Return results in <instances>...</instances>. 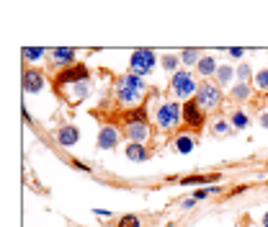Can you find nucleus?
Segmentation results:
<instances>
[{
	"label": "nucleus",
	"mask_w": 268,
	"mask_h": 227,
	"mask_svg": "<svg viewBox=\"0 0 268 227\" xmlns=\"http://www.w3.org/2000/svg\"><path fill=\"white\" fill-rule=\"evenodd\" d=\"M88 85H91V80H85V83H78V85H73V93H75V98H85V96H88Z\"/></svg>",
	"instance_id": "obj_26"
},
{
	"label": "nucleus",
	"mask_w": 268,
	"mask_h": 227,
	"mask_svg": "<svg viewBox=\"0 0 268 227\" xmlns=\"http://www.w3.org/2000/svg\"><path fill=\"white\" fill-rule=\"evenodd\" d=\"M54 140H57L62 147H70V145H75V142L80 140V132H78L73 124H62V127L54 132Z\"/></svg>",
	"instance_id": "obj_10"
},
{
	"label": "nucleus",
	"mask_w": 268,
	"mask_h": 227,
	"mask_svg": "<svg viewBox=\"0 0 268 227\" xmlns=\"http://www.w3.org/2000/svg\"><path fill=\"white\" fill-rule=\"evenodd\" d=\"M183 122H186L188 129H196V132L204 127V122H207V119H204V108L196 103V98L183 103Z\"/></svg>",
	"instance_id": "obj_7"
},
{
	"label": "nucleus",
	"mask_w": 268,
	"mask_h": 227,
	"mask_svg": "<svg viewBox=\"0 0 268 227\" xmlns=\"http://www.w3.org/2000/svg\"><path fill=\"white\" fill-rule=\"evenodd\" d=\"M178 57H181V62H186V65H198V62H201V57H198L196 49H183Z\"/></svg>",
	"instance_id": "obj_22"
},
{
	"label": "nucleus",
	"mask_w": 268,
	"mask_h": 227,
	"mask_svg": "<svg viewBox=\"0 0 268 227\" xmlns=\"http://www.w3.org/2000/svg\"><path fill=\"white\" fill-rule=\"evenodd\" d=\"M212 132H214V134H227V132H230V127H227L225 122H217V124L212 127Z\"/></svg>",
	"instance_id": "obj_28"
},
{
	"label": "nucleus",
	"mask_w": 268,
	"mask_h": 227,
	"mask_svg": "<svg viewBox=\"0 0 268 227\" xmlns=\"http://www.w3.org/2000/svg\"><path fill=\"white\" fill-rule=\"evenodd\" d=\"M196 67H198V75H204V78H212V75H217V70H219V65H217L214 57H201V62H198Z\"/></svg>",
	"instance_id": "obj_15"
},
{
	"label": "nucleus",
	"mask_w": 268,
	"mask_h": 227,
	"mask_svg": "<svg viewBox=\"0 0 268 227\" xmlns=\"http://www.w3.org/2000/svg\"><path fill=\"white\" fill-rule=\"evenodd\" d=\"M155 62H158V57H155L152 49H134L131 52V60H129V67H131V73L134 75H147L155 70Z\"/></svg>",
	"instance_id": "obj_3"
},
{
	"label": "nucleus",
	"mask_w": 268,
	"mask_h": 227,
	"mask_svg": "<svg viewBox=\"0 0 268 227\" xmlns=\"http://www.w3.org/2000/svg\"><path fill=\"white\" fill-rule=\"evenodd\" d=\"M212 194H219V186H209V189H198V191L193 194V199H196V201H201V199H207V196H212Z\"/></svg>",
	"instance_id": "obj_25"
},
{
	"label": "nucleus",
	"mask_w": 268,
	"mask_h": 227,
	"mask_svg": "<svg viewBox=\"0 0 268 227\" xmlns=\"http://www.w3.org/2000/svg\"><path fill=\"white\" fill-rule=\"evenodd\" d=\"M44 88V75L39 70H26L24 73V90L26 93H39Z\"/></svg>",
	"instance_id": "obj_11"
},
{
	"label": "nucleus",
	"mask_w": 268,
	"mask_h": 227,
	"mask_svg": "<svg viewBox=\"0 0 268 227\" xmlns=\"http://www.w3.org/2000/svg\"><path fill=\"white\" fill-rule=\"evenodd\" d=\"M230 98H232V101H248V98H250V85H248V83H237V85H232Z\"/></svg>",
	"instance_id": "obj_17"
},
{
	"label": "nucleus",
	"mask_w": 268,
	"mask_h": 227,
	"mask_svg": "<svg viewBox=\"0 0 268 227\" xmlns=\"http://www.w3.org/2000/svg\"><path fill=\"white\" fill-rule=\"evenodd\" d=\"M235 78H237V83H248V80H253L255 75H253V70H250V65L242 62L237 70H235Z\"/></svg>",
	"instance_id": "obj_19"
},
{
	"label": "nucleus",
	"mask_w": 268,
	"mask_h": 227,
	"mask_svg": "<svg viewBox=\"0 0 268 227\" xmlns=\"http://www.w3.org/2000/svg\"><path fill=\"white\" fill-rule=\"evenodd\" d=\"M116 142H119L116 127H114V124H103L101 132H98V147H101V150H114Z\"/></svg>",
	"instance_id": "obj_9"
},
{
	"label": "nucleus",
	"mask_w": 268,
	"mask_h": 227,
	"mask_svg": "<svg viewBox=\"0 0 268 227\" xmlns=\"http://www.w3.org/2000/svg\"><path fill=\"white\" fill-rule=\"evenodd\" d=\"M217 85H222V88H227L232 80H235V67H230V65H219V70H217Z\"/></svg>",
	"instance_id": "obj_16"
},
{
	"label": "nucleus",
	"mask_w": 268,
	"mask_h": 227,
	"mask_svg": "<svg viewBox=\"0 0 268 227\" xmlns=\"http://www.w3.org/2000/svg\"><path fill=\"white\" fill-rule=\"evenodd\" d=\"M253 85L258 90H268V70H258L255 78H253Z\"/></svg>",
	"instance_id": "obj_23"
},
{
	"label": "nucleus",
	"mask_w": 268,
	"mask_h": 227,
	"mask_svg": "<svg viewBox=\"0 0 268 227\" xmlns=\"http://www.w3.org/2000/svg\"><path fill=\"white\" fill-rule=\"evenodd\" d=\"M155 122H158V127L160 129H173V127H178L183 122V106L178 103V101H165L160 108H158V114H155Z\"/></svg>",
	"instance_id": "obj_2"
},
{
	"label": "nucleus",
	"mask_w": 268,
	"mask_h": 227,
	"mask_svg": "<svg viewBox=\"0 0 268 227\" xmlns=\"http://www.w3.org/2000/svg\"><path fill=\"white\" fill-rule=\"evenodd\" d=\"M219 181V176H188V178H183V184L186 186H198V184H217Z\"/></svg>",
	"instance_id": "obj_18"
},
{
	"label": "nucleus",
	"mask_w": 268,
	"mask_h": 227,
	"mask_svg": "<svg viewBox=\"0 0 268 227\" xmlns=\"http://www.w3.org/2000/svg\"><path fill=\"white\" fill-rule=\"evenodd\" d=\"M52 62H54V65H64V67H73V62H75V49H70V47H57V49H52Z\"/></svg>",
	"instance_id": "obj_12"
},
{
	"label": "nucleus",
	"mask_w": 268,
	"mask_h": 227,
	"mask_svg": "<svg viewBox=\"0 0 268 227\" xmlns=\"http://www.w3.org/2000/svg\"><path fill=\"white\" fill-rule=\"evenodd\" d=\"M178 62H181V57H175V54H165V57L160 60V65L165 67L168 73H173V75L178 73Z\"/></svg>",
	"instance_id": "obj_20"
},
{
	"label": "nucleus",
	"mask_w": 268,
	"mask_h": 227,
	"mask_svg": "<svg viewBox=\"0 0 268 227\" xmlns=\"http://www.w3.org/2000/svg\"><path fill=\"white\" fill-rule=\"evenodd\" d=\"M126 157H129V160H134V163H145V160H150V150L145 145L129 142L126 145Z\"/></svg>",
	"instance_id": "obj_14"
},
{
	"label": "nucleus",
	"mask_w": 268,
	"mask_h": 227,
	"mask_svg": "<svg viewBox=\"0 0 268 227\" xmlns=\"http://www.w3.org/2000/svg\"><path fill=\"white\" fill-rule=\"evenodd\" d=\"M196 103L204 108V111H212L222 103V93L219 88L212 85V83H198V90H196Z\"/></svg>",
	"instance_id": "obj_5"
},
{
	"label": "nucleus",
	"mask_w": 268,
	"mask_h": 227,
	"mask_svg": "<svg viewBox=\"0 0 268 227\" xmlns=\"http://www.w3.org/2000/svg\"><path fill=\"white\" fill-rule=\"evenodd\" d=\"M263 227H268V212L263 214Z\"/></svg>",
	"instance_id": "obj_33"
},
{
	"label": "nucleus",
	"mask_w": 268,
	"mask_h": 227,
	"mask_svg": "<svg viewBox=\"0 0 268 227\" xmlns=\"http://www.w3.org/2000/svg\"><path fill=\"white\" fill-rule=\"evenodd\" d=\"M119 227H142V222H140V217H134V214H124L119 219Z\"/></svg>",
	"instance_id": "obj_24"
},
{
	"label": "nucleus",
	"mask_w": 268,
	"mask_h": 227,
	"mask_svg": "<svg viewBox=\"0 0 268 227\" xmlns=\"http://www.w3.org/2000/svg\"><path fill=\"white\" fill-rule=\"evenodd\" d=\"M230 54L237 60V57H242V49H240V47H232V49H230Z\"/></svg>",
	"instance_id": "obj_32"
},
{
	"label": "nucleus",
	"mask_w": 268,
	"mask_h": 227,
	"mask_svg": "<svg viewBox=\"0 0 268 227\" xmlns=\"http://www.w3.org/2000/svg\"><path fill=\"white\" fill-rule=\"evenodd\" d=\"M147 90V83L140 78V75H121L119 80H116V98H119V103H124V106H134V103H140V98H142V93Z\"/></svg>",
	"instance_id": "obj_1"
},
{
	"label": "nucleus",
	"mask_w": 268,
	"mask_h": 227,
	"mask_svg": "<svg viewBox=\"0 0 268 227\" xmlns=\"http://www.w3.org/2000/svg\"><path fill=\"white\" fill-rule=\"evenodd\" d=\"M124 134L129 137V142L145 145V140L150 137V127H147V122H126L124 124Z\"/></svg>",
	"instance_id": "obj_8"
},
{
	"label": "nucleus",
	"mask_w": 268,
	"mask_h": 227,
	"mask_svg": "<svg viewBox=\"0 0 268 227\" xmlns=\"http://www.w3.org/2000/svg\"><path fill=\"white\" fill-rule=\"evenodd\" d=\"M191 207H196V199H193V196L183 201V209H191Z\"/></svg>",
	"instance_id": "obj_29"
},
{
	"label": "nucleus",
	"mask_w": 268,
	"mask_h": 227,
	"mask_svg": "<svg viewBox=\"0 0 268 227\" xmlns=\"http://www.w3.org/2000/svg\"><path fill=\"white\" fill-rule=\"evenodd\" d=\"M41 54H44V49H39V47H34V49H31V47H26V49H24V57H26V60H31V62H36Z\"/></svg>",
	"instance_id": "obj_27"
},
{
	"label": "nucleus",
	"mask_w": 268,
	"mask_h": 227,
	"mask_svg": "<svg viewBox=\"0 0 268 227\" xmlns=\"http://www.w3.org/2000/svg\"><path fill=\"white\" fill-rule=\"evenodd\" d=\"M230 124H232L235 129H245V127H248V117H245L242 111H232V117H230Z\"/></svg>",
	"instance_id": "obj_21"
},
{
	"label": "nucleus",
	"mask_w": 268,
	"mask_h": 227,
	"mask_svg": "<svg viewBox=\"0 0 268 227\" xmlns=\"http://www.w3.org/2000/svg\"><path fill=\"white\" fill-rule=\"evenodd\" d=\"M70 163H73V165H75V168H80V171H91V168H88V165H85V163H80V160H70Z\"/></svg>",
	"instance_id": "obj_31"
},
{
	"label": "nucleus",
	"mask_w": 268,
	"mask_h": 227,
	"mask_svg": "<svg viewBox=\"0 0 268 227\" xmlns=\"http://www.w3.org/2000/svg\"><path fill=\"white\" fill-rule=\"evenodd\" d=\"M173 147H175L178 152H181V155H188V152L196 147V137H193L191 132H186V134H178V137L173 140Z\"/></svg>",
	"instance_id": "obj_13"
},
{
	"label": "nucleus",
	"mask_w": 268,
	"mask_h": 227,
	"mask_svg": "<svg viewBox=\"0 0 268 227\" xmlns=\"http://www.w3.org/2000/svg\"><path fill=\"white\" fill-rule=\"evenodd\" d=\"M91 80V75H88V67L85 65H75V67H67V70H62L57 75V88H64V85H78V83H85Z\"/></svg>",
	"instance_id": "obj_6"
},
{
	"label": "nucleus",
	"mask_w": 268,
	"mask_h": 227,
	"mask_svg": "<svg viewBox=\"0 0 268 227\" xmlns=\"http://www.w3.org/2000/svg\"><path fill=\"white\" fill-rule=\"evenodd\" d=\"M170 88H173V93H175L178 98H188L191 93H196V90H198L193 75L186 73V70H178V73L170 78Z\"/></svg>",
	"instance_id": "obj_4"
},
{
	"label": "nucleus",
	"mask_w": 268,
	"mask_h": 227,
	"mask_svg": "<svg viewBox=\"0 0 268 227\" xmlns=\"http://www.w3.org/2000/svg\"><path fill=\"white\" fill-rule=\"evenodd\" d=\"M258 122H260L263 129H268V114H260V119H258Z\"/></svg>",
	"instance_id": "obj_30"
}]
</instances>
